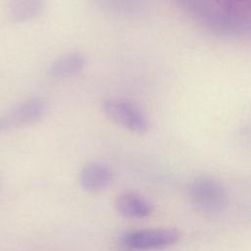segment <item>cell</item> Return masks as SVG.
Returning <instances> with one entry per match:
<instances>
[{
	"instance_id": "277c9868",
	"label": "cell",
	"mask_w": 251,
	"mask_h": 251,
	"mask_svg": "<svg viewBox=\"0 0 251 251\" xmlns=\"http://www.w3.org/2000/svg\"><path fill=\"white\" fill-rule=\"evenodd\" d=\"M189 193L195 208L203 213H218L226 207L227 202L224 187L211 178L196 179Z\"/></svg>"
},
{
	"instance_id": "6da1fadb",
	"label": "cell",
	"mask_w": 251,
	"mask_h": 251,
	"mask_svg": "<svg viewBox=\"0 0 251 251\" xmlns=\"http://www.w3.org/2000/svg\"><path fill=\"white\" fill-rule=\"evenodd\" d=\"M48 112V103L41 97L23 100L0 114V133L23 128L41 121Z\"/></svg>"
},
{
	"instance_id": "8992f818",
	"label": "cell",
	"mask_w": 251,
	"mask_h": 251,
	"mask_svg": "<svg viewBox=\"0 0 251 251\" xmlns=\"http://www.w3.org/2000/svg\"><path fill=\"white\" fill-rule=\"evenodd\" d=\"M87 59L83 53L70 52L56 58L46 70L49 77L64 79L78 75L86 66Z\"/></svg>"
},
{
	"instance_id": "9c48e42d",
	"label": "cell",
	"mask_w": 251,
	"mask_h": 251,
	"mask_svg": "<svg viewBox=\"0 0 251 251\" xmlns=\"http://www.w3.org/2000/svg\"><path fill=\"white\" fill-rule=\"evenodd\" d=\"M219 8L229 16L246 21L251 19V0H213Z\"/></svg>"
},
{
	"instance_id": "52a82bcc",
	"label": "cell",
	"mask_w": 251,
	"mask_h": 251,
	"mask_svg": "<svg viewBox=\"0 0 251 251\" xmlns=\"http://www.w3.org/2000/svg\"><path fill=\"white\" fill-rule=\"evenodd\" d=\"M115 208L120 215L130 219L148 217L152 212L151 203L132 191H125L118 195L115 200Z\"/></svg>"
},
{
	"instance_id": "7a4b0ae2",
	"label": "cell",
	"mask_w": 251,
	"mask_h": 251,
	"mask_svg": "<svg viewBox=\"0 0 251 251\" xmlns=\"http://www.w3.org/2000/svg\"><path fill=\"white\" fill-rule=\"evenodd\" d=\"M179 232L174 228H143L125 232L119 239L123 251L162 249L178 241Z\"/></svg>"
},
{
	"instance_id": "30bf717a",
	"label": "cell",
	"mask_w": 251,
	"mask_h": 251,
	"mask_svg": "<svg viewBox=\"0 0 251 251\" xmlns=\"http://www.w3.org/2000/svg\"><path fill=\"white\" fill-rule=\"evenodd\" d=\"M104 11L115 15L126 16L135 11L136 0H94Z\"/></svg>"
},
{
	"instance_id": "3957f363",
	"label": "cell",
	"mask_w": 251,
	"mask_h": 251,
	"mask_svg": "<svg viewBox=\"0 0 251 251\" xmlns=\"http://www.w3.org/2000/svg\"><path fill=\"white\" fill-rule=\"evenodd\" d=\"M105 117L115 125L134 133H144L148 129L145 115L133 103L121 98L105 99L101 104Z\"/></svg>"
},
{
	"instance_id": "5b68a950",
	"label": "cell",
	"mask_w": 251,
	"mask_h": 251,
	"mask_svg": "<svg viewBox=\"0 0 251 251\" xmlns=\"http://www.w3.org/2000/svg\"><path fill=\"white\" fill-rule=\"evenodd\" d=\"M113 181L112 170L103 163L90 162L79 173V183L87 192H100L107 189Z\"/></svg>"
},
{
	"instance_id": "ba28073f",
	"label": "cell",
	"mask_w": 251,
	"mask_h": 251,
	"mask_svg": "<svg viewBox=\"0 0 251 251\" xmlns=\"http://www.w3.org/2000/svg\"><path fill=\"white\" fill-rule=\"evenodd\" d=\"M45 7V0H7V15L12 23L24 24L38 18Z\"/></svg>"
}]
</instances>
